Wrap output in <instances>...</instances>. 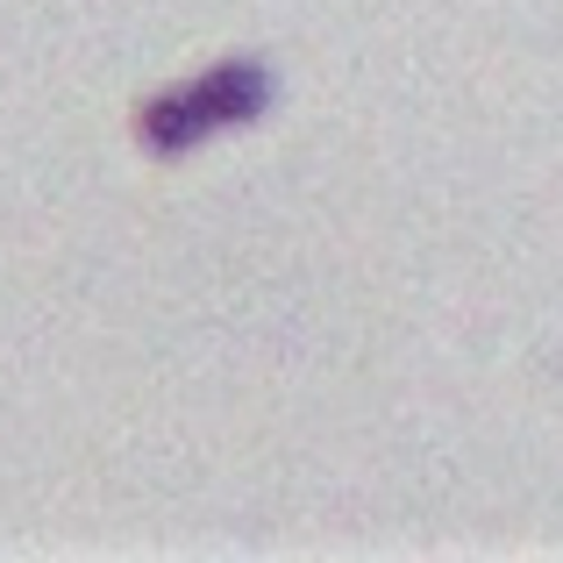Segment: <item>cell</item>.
Instances as JSON below:
<instances>
[{
	"label": "cell",
	"instance_id": "1",
	"mask_svg": "<svg viewBox=\"0 0 563 563\" xmlns=\"http://www.w3.org/2000/svg\"><path fill=\"white\" fill-rule=\"evenodd\" d=\"M278 100V71L264 57H221V65L192 71V79L165 86L136 108V143L151 157H186L207 136H229V129L264 122Z\"/></svg>",
	"mask_w": 563,
	"mask_h": 563
}]
</instances>
